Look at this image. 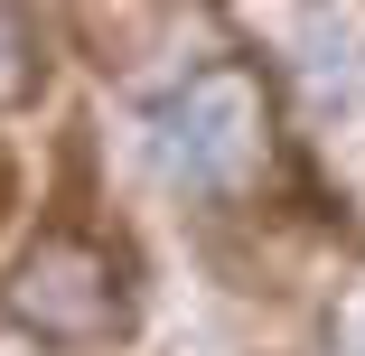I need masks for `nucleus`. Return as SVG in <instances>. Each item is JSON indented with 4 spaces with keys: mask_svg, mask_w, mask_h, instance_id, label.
Instances as JSON below:
<instances>
[{
    "mask_svg": "<svg viewBox=\"0 0 365 356\" xmlns=\"http://www.w3.org/2000/svg\"><path fill=\"white\" fill-rule=\"evenodd\" d=\"M150 169L187 197H244L272 169V85L244 56H206L150 103Z\"/></svg>",
    "mask_w": 365,
    "mask_h": 356,
    "instance_id": "1",
    "label": "nucleus"
},
{
    "mask_svg": "<svg viewBox=\"0 0 365 356\" xmlns=\"http://www.w3.org/2000/svg\"><path fill=\"white\" fill-rule=\"evenodd\" d=\"M0 319L29 328L38 347H113L131 328V272L113 244L56 225L19 253V272L0 281Z\"/></svg>",
    "mask_w": 365,
    "mask_h": 356,
    "instance_id": "2",
    "label": "nucleus"
},
{
    "mask_svg": "<svg viewBox=\"0 0 365 356\" xmlns=\"http://www.w3.org/2000/svg\"><path fill=\"white\" fill-rule=\"evenodd\" d=\"M66 19H76V38H85V56L103 76H140L197 19V0H66Z\"/></svg>",
    "mask_w": 365,
    "mask_h": 356,
    "instance_id": "3",
    "label": "nucleus"
},
{
    "mask_svg": "<svg viewBox=\"0 0 365 356\" xmlns=\"http://www.w3.org/2000/svg\"><path fill=\"white\" fill-rule=\"evenodd\" d=\"M38 85H47V38L19 0H0V113H19Z\"/></svg>",
    "mask_w": 365,
    "mask_h": 356,
    "instance_id": "4",
    "label": "nucleus"
},
{
    "mask_svg": "<svg viewBox=\"0 0 365 356\" xmlns=\"http://www.w3.org/2000/svg\"><path fill=\"white\" fill-rule=\"evenodd\" d=\"M328 356H365V263L337 281V300H328Z\"/></svg>",
    "mask_w": 365,
    "mask_h": 356,
    "instance_id": "5",
    "label": "nucleus"
}]
</instances>
